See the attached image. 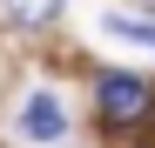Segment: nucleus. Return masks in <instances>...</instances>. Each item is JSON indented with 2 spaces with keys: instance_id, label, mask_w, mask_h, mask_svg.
<instances>
[{
  "instance_id": "nucleus-2",
  "label": "nucleus",
  "mask_w": 155,
  "mask_h": 148,
  "mask_svg": "<svg viewBox=\"0 0 155 148\" xmlns=\"http://www.w3.org/2000/svg\"><path fill=\"white\" fill-rule=\"evenodd\" d=\"M61 128H68V114H61L54 94H34V101L20 108V135L27 141H61Z\"/></svg>"
},
{
  "instance_id": "nucleus-4",
  "label": "nucleus",
  "mask_w": 155,
  "mask_h": 148,
  "mask_svg": "<svg viewBox=\"0 0 155 148\" xmlns=\"http://www.w3.org/2000/svg\"><path fill=\"white\" fill-rule=\"evenodd\" d=\"M108 34H115V40H142V47H155V20H128V14H115Z\"/></svg>"
},
{
  "instance_id": "nucleus-1",
  "label": "nucleus",
  "mask_w": 155,
  "mask_h": 148,
  "mask_svg": "<svg viewBox=\"0 0 155 148\" xmlns=\"http://www.w3.org/2000/svg\"><path fill=\"white\" fill-rule=\"evenodd\" d=\"M94 114L108 121V128H142V121L155 114V88L142 81V74H128V67H108L94 81Z\"/></svg>"
},
{
  "instance_id": "nucleus-3",
  "label": "nucleus",
  "mask_w": 155,
  "mask_h": 148,
  "mask_svg": "<svg viewBox=\"0 0 155 148\" xmlns=\"http://www.w3.org/2000/svg\"><path fill=\"white\" fill-rule=\"evenodd\" d=\"M7 7H14V20H20V27H47V20L61 14V0H7Z\"/></svg>"
}]
</instances>
